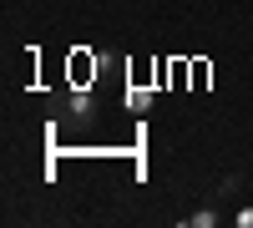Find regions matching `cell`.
Returning <instances> with one entry per match:
<instances>
[{
    "label": "cell",
    "mask_w": 253,
    "mask_h": 228,
    "mask_svg": "<svg viewBox=\"0 0 253 228\" xmlns=\"http://www.w3.org/2000/svg\"><path fill=\"white\" fill-rule=\"evenodd\" d=\"M187 228H218V208H198V213H187Z\"/></svg>",
    "instance_id": "6da1fadb"
},
{
    "label": "cell",
    "mask_w": 253,
    "mask_h": 228,
    "mask_svg": "<svg viewBox=\"0 0 253 228\" xmlns=\"http://www.w3.org/2000/svg\"><path fill=\"white\" fill-rule=\"evenodd\" d=\"M238 188H243V182H238V173H233V178L218 182V198H238Z\"/></svg>",
    "instance_id": "7a4b0ae2"
}]
</instances>
